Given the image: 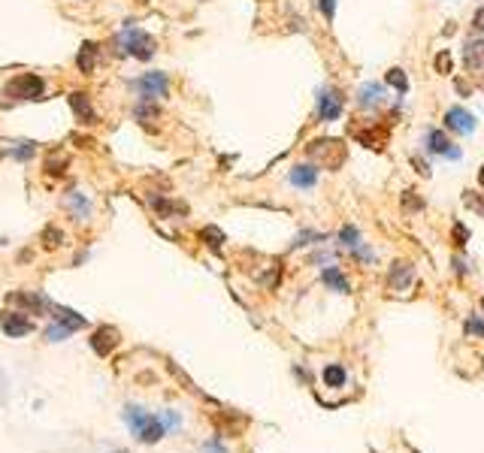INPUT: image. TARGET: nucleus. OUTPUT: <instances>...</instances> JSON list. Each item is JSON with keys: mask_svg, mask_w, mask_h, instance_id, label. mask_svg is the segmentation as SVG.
I'll use <instances>...</instances> for the list:
<instances>
[{"mask_svg": "<svg viewBox=\"0 0 484 453\" xmlns=\"http://www.w3.org/2000/svg\"><path fill=\"white\" fill-rule=\"evenodd\" d=\"M445 127L460 136H469V133H476V115L466 112L463 106H451L445 112Z\"/></svg>", "mask_w": 484, "mask_h": 453, "instance_id": "6", "label": "nucleus"}, {"mask_svg": "<svg viewBox=\"0 0 484 453\" xmlns=\"http://www.w3.org/2000/svg\"><path fill=\"white\" fill-rule=\"evenodd\" d=\"M200 239H203L212 251H218L221 242H224V233H221L218 227H203V230H200Z\"/></svg>", "mask_w": 484, "mask_h": 453, "instance_id": "20", "label": "nucleus"}, {"mask_svg": "<svg viewBox=\"0 0 484 453\" xmlns=\"http://www.w3.org/2000/svg\"><path fill=\"white\" fill-rule=\"evenodd\" d=\"M339 239H342V245L345 248H360V236H357V230L355 227H342V233H339Z\"/></svg>", "mask_w": 484, "mask_h": 453, "instance_id": "25", "label": "nucleus"}, {"mask_svg": "<svg viewBox=\"0 0 484 453\" xmlns=\"http://www.w3.org/2000/svg\"><path fill=\"white\" fill-rule=\"evenodd\" d=\"M0 329H4L9 339H22L34 329V324H30L25 315H18V311H4V315H0Z\"/></svg>", "mask_w": 484, "mask_h": 453, "instance_id": "9", "label": "nucleus"}, {"mask_svg": "<svg viewBox=\"0 0 484 453\" xmlns=\"http://www.w3.org/2000/svg\"><path fill=\"white\" fill-rule=\"evenodd\" d=\"M463 203H466V209H472V211H478V215H484V197L476 194V190H466V194H463Z\"/></svg>", "mask_w": 484, "mask_h": 453, "instance_id": "24", "label": "nucleus"}, {"mask_svg": "<svg viewBox=\"0 0 484 453\" xmlns=\"http://www.w3.org/2000/svg\"><path fill=\"white\" fill-rule=\"evenodd\" d=\"M118 52L121 55H134L139 60H148L151 55H155V39H151L146 30H139L134 25H127L125 30H121V37H118Z\"/></svg>", "mask_w": 484, "mask_h": 453, "instance_id": "3", "label": "nucleus"}, {"mask_svg": "<svg viewBox=\"0 0 484 453\" xmlns=\"http://www.w3.org/2000/svg\"><path fill=\"white\" fill-rule=\"evenodd\" d=\"M381 97H385V88L376 85V82H369V85H360V88H357V106H360V109H372V106H378V103H381Z\"/></svg>", "mask_w": 484, "mask_h": 453, "instance_id": "13", "label": "nucleus"}, {"mask_svg": "<svg viewBox=\"0 0 484 453\" xmlns=\"http://www.w3.org/2000/svg\"><path fill=\"white\" fill-rule=\"evenodd\" d=\"M64 203H67V209H70V211H76L79 218H88V199H85L82 194H70V197L64 199Z\"/></svg>", "mask_w": 484, "mask_h": 453, "instance_id": "21", "label": "nucleus"}, {"mask_svg": "<svg viewBox=\"0 0 484 453\" xmlns=\"http://www.w3.org/2000/svg\"><path fill=\"white\" fill-rule=\"evenodd\" d=\"M421 199H412V190H406V209H421Z\"/></svg>", "mask_w": 484, "mask_h": 453, "instance_id": "31", "label": "nucleus"}, {"mask_svg": "<svg viewBox=\"0 0 484 453\" xmlns=\"http://www.w3.org/2000/svg\"><path fill=\"white\" fill-rule=\"evenodd\" d=\"M466 332H469V336H481L484 339V324H481L478 317H469L466 320Z\"/></svg>", "mask_w": 484, "mask_h": 453, "instance_id": "26", "label": "nucleus"}, {"mask_svg": "<svg viewBox=\"0 0 484 453\" xmlns=\"http://www.w3.org/2000/svg\"><path fill=\"white\" fill-rule=\"evenodd\" d=\"M466 239H469V230L463 224H454V245H466Z\"/></svg>", "mask_w": 484, "mask_h": 453, "instance_id": "27", "label": "nucleus"}, {"mask_svg": "<svg viewBox=\"0 0 484 453\" xmlns=\"http://www.w3.org/2000/svg\"><path fill=\"white\" fill-rule=\"evenodd\" d=\"M388 85H393L400 94H406V91H409V79L402 76V70L393 67V70H388Z\"/></svg>", "mask_w": 484, "mask_h": 453, "instance_id": "23", "label": "nucleus"}, {"mask_svg": "<svg viewBox=\"0 0 484 453\" xmlns=\"http://www.w3.org/2000/svg\"><path fill=\"white\" fill-rule=\"evenodd\" d=\"M306 157L312 160V164H318V166H324V169H339L342 164H345V157H348V148L342 139H315V143H309L306 145Z\"/></svg>", "mask_w": 484, "mask_h": 453, "instance_id": "2", "label": "nucleus"}, {"mask_svg": "<svg viewBox=\"0 0 484 453\" xmlns=\"http://www.w3.org/2000/svg\"><path fill=\"white\" fill-rule=\"evenodd\" d=\"M342 97H339V91H333V88H324V91H318V115L321 121H336L342 115Z\"/></svg>", "mask_w": 484, "mask_h": 453, "instance_id": "7", "label": "nucleus"}, {"mask_svg": "<svg viewBox=\"0 0 484 453\" xmlns=\"http://www.w3.org/2000/svg\"><path fill=\"white\" fill-rule=\"evenodd\" d=\"M321 281L330 287V290H336V294H345L348 290V278L342 275V272L336 269V266H330V269H324L321 272Z\"/></svg>", "mask_w": 484, "mask_h": 453, "instance_id": "17", "label": "nucleus"}, {"mask_svg": "<svg viewBox=\"0 0 484 453\" xmlns=\"http://www.w3.org/2000/svg\"><path fill=\"white\" fill-rule=\"evenodd\" d=\"M52 320H58L60 327H67L70 332H76V329H85V317L79 315V311H70V308H60V306H55L52 302Z\"/></svg>", "mask_w": 484, "mask_h": 453, "instance_id": "12", "label": "nucleus"}, {"mask_svg": "<svg viewBox=\"0 0 484 453\" xmlns=\"http://www.w3.org/2000/svg\"><path fill=\"white\" fill-rule=\"evenodd\" d=\"M427 151L430 155H439V157H448V160H460V148L454 145L442 130H430L427 133Z\"/></svg>", "mask_w": 484, "mask_h": 453, "instance_id": "8", "label": "nucleus"}, {"mask_svg": "<svg viewBox=\"0 0 484 453\" xmlns=\"http://www.w3.org/2000/svg\"><path fill=\"white\" fill-rule=\"evenodd\" d=\"M478 185H481V188H484V166H481V169H478Z\"/></svg>", "mask_w": 484, "mask_h": 453, "instance_id": "32", "label": "nucleus"}, {"mask_svg": "<svg viewBox=\"0 0 484 453\" xmlns=\"http://www.w3.org/2000/svg\"><path fill=\"white\" fill-rule=\"evenodd\" d=\"M136 91H139V97H143V100L167 97L170 79H167V73H146L143 79H136Z\"/></svg>", "mask_w": 484, "mask_h": 453, "instance_id": "5", "label": "nucleus"}, {"mask_svg": "<svg viewBox=\"0 0 484 453\" xmlns=\"http://www.w3.org/2000/svg\"><path fill=\"white\" fill-rule=\"evenodd\" d=\"M436 70H439V73H451V58H448V52H442L436 58Z\"/></svg>", "mask_w": 484, "mask_h": 453, "instance_id": "28", "label": "nucleus"}, {"mask_svg": "<svg viewBox=\"0 0 484 453\" xmlns=\"http://www.w3.org/2000/svg\"><path fill=\"white\" fill-rule=\"evenodd\" d=\"M463 64L472 76L484 79V39H476V43H466L463 48Z\"/></svg>", "mask_w": 484, "mask_h": 453, "instance_id": "10", "label": "nucleus"}, {"mask_svg": "<svg viewBox=\"0 0 484 453\" xmlns=\"http://www.w3.org/2000/svg\"><path fill=\"white\" fill-rule=\"evenodd\" d=\"M73 332H70L67 327H60L58 320H52V324L46 327V341H64V339H70Z\"/></svg>", "mask_w": 484, "mask_h": 453, "instance_id": "22", "label": "nucleus"}, {"mask_svg": "<svg viewBox=\"0 0 484 453\" xmlns=\"http://www.w3.org/2000/svg\"><path fill=\"white\" fill-rule=\"evenodd\" d=\"M4 97H13V100H39V97H43V79L34 76V73L15 76L13 82L4 88Z\"/></svg>", "mask_w": 484, "mask_h": 453, "instance_id": "4", "label": "nucleus"}, {"mask_svg": "<svg viewBox=\"0 0 484 453\" xmlns=\"http://www.w3.org/2000/svg\"><path fill=\"white\" fill-rule=\"evenodd\" d=\"M125 423L130 426V432L136 435V441H143V445H155V441H160L167 435L164 417L148 414V411H143L139 405H127L125 408Z\"/></svg>", "mask_w": 484, "mask_h": 453, "instance_id": "1", "label": "nucleus"}, {"mask_svg": "<svg viewBox=\"0 0 484 453\" xmlns=\"http://www.w3.org/2000/svg\"><path fill=\"white\" fill-rule=\"evenodd\" d=\"M345 369H342V366H327L324 369V384L327 387H345Z\"/></svg>", "mask_w": 484, "mask_h": 453, "instance_id": "19", "label": "nucleus"}, {"mask_svg": "<svg viewBox=\"0 0 484 453\" xmlns=\"http://www.w3.org/2000/svg\"><path fill=\"white\" fill-rule=\"evenodd\" d=\"M472 27H476V30H484V6L476 13V18H472Z\"/></svg>", "mask_w": 484, "mask_h": 453, "instance_id": "30", "label": "nucleus"}, {"mask_svg": "<svg viewBox=\"0 0 484 453\" xmlns=\"http://www.w3.org/2000/svg\"><path fill=\"white\" fill-rule=\"evenodd\" d=\"M115 345H118V329L115 327H100L94 332V339H91V348H94L100 357H106Z\"/></svg>", "mask_w": 484, "mask_h": 453, "instance_id": "11", "label": "nucleus"}, {"mask_svg": "<svg viewBox=\"0 0 484 453\" xmlns=\"http://www.w3.org/2000/svg\"><path fill=\"white\" fill-rule=\"evenodd\" d=\"M412 284V266L409 263H397L390 269V287L393 290H406Z\"/></svg>", "mask_w": 484, "mask_h": 453, "instance_id": "18", "label": "nucleus"}, {"mask_svg": "<svg viewBox=\"0 0 484 453\" xmlns=\"http://www.w3.org/2000/svg\"><path fill=\"white\" fill-rule=\"evenodd\" d=\"M76 67L82 70L85 76L94 73V67H97V46L94 43H82V48H79V58H76Z\"/></svg>", "mask_w": 484, "mask_h": 453, "instance_id": "14", "label": "nucleus"}, {"mask_svg": "<svg viewBox=\"0 0 484 453\" xmlns=\"http://www.w3.org/2000/svg\"><path fill=\"white\" fill-rule=\"evenodd\" d=\"M70 109L79 115V121H85V124H91L94 121V109H91L88 97L82 94V91H76V94H70Z\"/></svg>", "mask_w": 484, "mask_h": 453, "instance_id": "15", "label": "nucleus"}, {"mask_svg": "<svg viewBox=\"0 0 484 453\" xmlns=\"http://www.w3.org/2000/svg\"><path fill=\"white\" fill-rule=\"evenodd\" d=\"M288 178H291V185H297V188H312L318 181V169L315 166H294Z\"/></svg>", "mask_w": 484, "mask_h": 453, "instance_id": "16", "label": "nucleus"}, {"mask_svg": "<svg viewBox=\"0 0 484 453\" xmlns=\"http://www.w3.org/2000/svg\"><path fill=\"white\" fill-rule=\"evenodd\" d=\"M139 4H148V0H139Z\"/></svg>", "mask_w": 484, "mask_h": 453, "instance_id": "35", "label": "nucleus"}, {"mask_svg": "<svg viewBox=\"0 0 484 453\" xmlns=\"http://www.w3.org/2000/svg\"><path fill=\"white\" fill-rule=\"evenodd\" d=\"M209 453H221V447L218 445H209Z\"/></svg>", "mask_w": 484, "mask_h": 453, "instance_id": "33", "label": "nucleus"}, {"mask_svg": "<svg viewBox=\"0 0 484 453\" xmlns=\"http://www.w3.org/2000/svg\"><path fill=\"white\" fill-rule=\"evenodd\" d=\"M4 242H6V239H4V236H0V245H4Z\"/></svg>", "mask_w": 484, "mask_h": 453, "instance_id": "34", "label": "nucleus"}, {"mask_svg": "<svg viewBox=\"0 0 484 453\" xmlns=\"http://www.w3.org/2000/svg\"><path fill=\"white\" fill-rule=\"evenodd\" d=\"M318 9L324 13L327 18H333V13H336V0H318Z\"/></svg>", "mask_w": 484, "mask_h": 453, "instance_id": "29", "label": "nucleus"}]
</instances>
